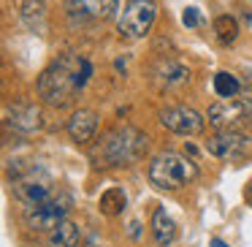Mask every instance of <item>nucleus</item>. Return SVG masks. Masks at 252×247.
<instances>
[{
  "label": "nucleus",
  "instance_id": "nucleus-1",
  "mask_svg": "<svg viewBox=\"0 0 252 247\" xmlns=\"http://www.w3.org/2000/svg\"><path fill=\"white\" fill-rule=\"evenodd\" d=\"M90 76H93L90 60L68 52V55L57 57V60L38 76V95L46 104L60 109V106H68L76 98V93L87 84Z\"/></svg>",
  "mask_w": 252,
  "mask_h": 247
},
{
  "label": "nucleus",
  "instance_id": "nucleus-2",
  "mask_svg": "<svg viewBox=\"0 0 252 247\" xmlns=\"http://www.w3.org/2000/svg\"><path fill=\"white\" fill-rule=\"evenodd\" d=\"M147 152V136L136 128H117L111 131L103 141L98 144V149L93 152L95 166L100 169H109V166H125L138 160Z\"/></svg>",
  "mask_w": 252,
  "mask_h": 247
},
{
  "label": "nucleus",
  "instance_id": "nucleus-3",
  "mask_svg": "<svg viewBox=\"0 0 252 247\" xmlns=\"http://www.w3.org/2000/svg\"><path fill=\"white\" fill-rule=\"evenodd\" d=\"M198 176V166L190 158H182L176 152H163L149 163V182L163 190H176L185 187Z\"/></svg>",
  "mask_w": 252,
  "mask_h": 247
},
{
  "label": "nucleus",
  "instance_id": "nucleus-4",
  "mask_svg": "<svg viewBox=\"0 0 252 247\" xmlns=\"http://www.w3.org/2000/svg\"><path fill=\"white\" fill-rule=\"evenodd\" d=\"M155 17H158L155 0H127L120 19H117V30L125 38H144L152 30Z\"/></svg>",
  "mask_w": 252,
  "mask_h": 247
},
{
  "label": "nucleus",
  "instance_id": "nucleus-5",
  "mask_svg": "<svg viewBox=\"0 0 252 247\" xmlns=\"http://www.w3.org/2000/svg\"><path fill=\"white\" fill-rule=\"evenodd\" d=\"M209 122L217 131H247L252 128V106L244 98H222L209 106Z\"/></svg>",
  "mask_w": 252,
  "mask_h": 247
},
{
  "label": "nucleus",
  "instance_id": "nucleus-6",
  "mask_svg": "<svg viewBox=\"0 0 252 247\" xmlns=\"http://www.w3.org/2000/svg\"><path fill=\"white\" fill-rule=\"evenodd\" d=\"M206 152L220 160H233V163H244L252 158V139L244 131H220L206 141Z\"/></svg>",
  "mask_w": 252,
  "mask_h": 247
},
{
  "label": "nucleus",
  "instance_id": "nucleus-7",
  "mask_svg": "<svg viewBox=\"0 0 252 247\" xmlns=\"http://www.w3.org/2000/svg\"><path fill=\"white\" fill-rule=\"evenodd\" d=\"M65 212H68V198L49 196V198H44V201H38V204L25 207L22 220H25V225H28L30 231H55L57 225L63 223Z\"/></svg>",
  "mask_w": 252,
  "mask_h": 247
},
{
  "label": "nucleus",
  "instance_id": "nucleus-8",
  "mask_svg": "<svg viewBox=\"0 0 252 247\" xmlns=\"http://www.w3.org/2000/svg\"><path fill=\"white\" fill-rule=\"evenodd\" d=\"M14 196L30 207V204H38L44 198L52 196V179L46 171L41 169H28L25 174H17L14 176Z\"/></svg>",
  "mask_w": 252,
  "mask_h": 247
},
{
  "label": "nucleus",
  "instance_id": "nucleus-9",
  "mask_svg": "<svg viewBox=\"0 0 252 247\" xmlns=\"http://www.w3.org/2000/svg\"><path fill=\"white\" fill-rule=\"evenodd\" d=\"M160 122L179 136H198L203 131V117L190 106H168L160 111Z\"/></svg>",
  "mask_w": 252,
  "mask_h": 247
},
{
  "label": "nucleus",
  "instance_id": "nucleus-10",
  "mask_svg": "<svg viewBox=\"0 0 252 247\" xmlns=\"http://www.w3.org/2000/svg\"><path fill=\"white\" fill-rule=\"evenodd\" d=\"M120 8V0H65V11L73 22L109 19Z\"/></svg>",
  "mask_w": 252,
  "mask_h": 247
},
{
  "label": "nucleus",
  "instance_id": "nucleus-11",
  "mask_svg": "<svg viewBox=\"0 0 252 247\" xmlns=\"http://www.w3.org/2000/svg\"><path fill=\"white\" fill-rule=\"evenodd\" d=\"M95 131H98V114L90 109H79L76 114L68 120V133L76 144H87L93 141Z\"/></svg>",
  "mask_w": 252,
  "mask_h": 247
},
{
  "label": "nucleus",
  "instance_id": "nucleus-12",
  "mask_svg": "<svg viewBox=\"0 0 252 247\" xmlns=\"http://www.w3.org/2000/svg\"><path fill=\"white\" fill-rule=\"evenodd\" d=\"M155 76H158V82L165 84V87H176V84L190 82V71L176 60H160L158 68H155Z\"/></svg>",
  "mask_w": 252,
  "mask_h": 247
},
{
  "label": "nucleus",
  "instance_id": "nucleus-13",
  "mask_svg": "<svg viewBox=\"0 0 252 247\" xmlns=\"http://www.w3.org/2000/svg\"><path fill=\"white\" fill-rule=\"evenodd\" d=\"M152 236L160 247L171 245L176 239V223L171 220V214L165 209H155V217H152Z\"/></svg>",
  "mask_w": 252,
  "mask_h": 247
},
{
  "label": "nucleus",
  "instance_id": "nucleus-14",
  "mask_svg": "<svg viewBox=\"0 0 252 247\" xmlns=\"http://www.w3.org/2000/svg\"><path fill=\"white\" fill-rule=\"evenodd\" d=\"M22 22L28 25L33 33H44L46 30V3L44 0H25Z\"/></svg>",
  "mask_w": 252,
  "mask_h": 247
},
{
  "label": "nucleus",
  "instance_id": "nucleus-15",
  "mask_svg": "<svg viewBox=\"0 0 252 247\" xmlns=\"http://www.w3.org/2000/svg\"><path fill=\"white\" fill-rule=\"evenodd\" d=\"M79 242H82V228L68 220H63L49 236V247H79Z\"/></svg>",
  "mask_w": 252,
  "mask_h": 247
},
{
  "label": "nucleus",
  "instance_id": "nucleus-16",
  "mask_svg": "<svg viewBox=\"0 0 252 247\" xmlns=\"http://www.w3.org/2000/svg\"><path fill=\"white\" fill-rule=\"evenodd\" d=\"M8 117H11L8 125L19 128V131H25V133L35 131V128H38V120H41L35 106H14V109H8Z\"/></svg>",
  "mask_w": 252,
  "mask_h": 247
},
{
  "label": "nucleus",
  "instance_id": "nucleus-17",
  "mask_svg": "<svg viewBox=\"0 0 252 247\" xmlns=\"http://www.w3.org/2000/svg\"><path fill=\"white\" fill-rule=\"evenodd\" d=\"M127 207V196L122 187H109V190L100 196V212L109 214V217H117V214H122Z\"/></svg>",
  "mask_w": 252,
  "mask_h": 247
},
{
  "label": "nucleus",
  "instance_id": "nucleus-18",
  "mask_svg": "<svg viewBox=\"0 0 252 247\" xmlns=\"http://www.w3.org/2000/svg\"><path fill=\"white\" fill-rule=\"evenodd\" d=\"M214 93H217L220 98H236V95H241V82L233 73L220 71L217 76H214Z\"/></svg>",
  "mask_w": 252,
  "mask_h": 247
},
{
  "label": "nucleus",
  "instance_id": "nucleus-19",
  "mask_svg": "<svg viewBox=\"0 0 252 247\" xmlns=\"http://www.w3.org/2000/svg\"><path fill=\"white\" fill-rule=\"evenodd\" d=\"M214 33H217V38L222 41V44H233V41L239 38V22H236L230 14H222V17L214 19Z\"/></svg>",
  "mask_w": 252,
  "mask_h": 247
},
{
  "label": "nucleus",
  "instance_id": "nucleus-20",
  "mask_svg": "<svg viewBox=\"0 0 252 247\" xmlns=\"http://www.w3.org/2000/svg\"><path fill=\"white\" fill-rule=\"evenodd\" d=\"M241 98H244L247 104L252 106V68H250V71H247L244 82H241Z\"/></svg>",
  "mask_w": 252,
  "mask_h": 247
},
{
  "label": "nucleus",
  "instance_id": "nucleus-21",
  "mask_svg": "<svg viewBox=\"0 0 252 247\" xmlns=\"http://www.w3.org/2000/svg\"><path fill=\"white\" fill-rule=\"evenodd\" d=\"M182 22H185L187 28H195V25H198V11H195V8H187V11L182 14Z\"/></svg>",
  "mask_w": 252,
  "mask_h": 247
},
{
  "label": "nucleus",
  "instance_id": "nucleus-22",
  "mask_svg": "<svg viewBox=\"0 0 252 247\" xmlns=\"http://www.w3.org/2000/svg\"><path fill=\"white\" fill-rule=\"evenodd\" d=\"M212 247H228V245H225L222 239H212Z\"/></svg>",
  "mask_w": 252,
  "mask_h": 247
},
{
  "label": "nucleus",
  "instance_id": "nucleus-23",
  "mask_svg": "<svg viewBox=\"0 0 252 247\" xmlns=\"http://www.w3.org/2000/svg\"><path fill=\"white\" fill-rule=\"evenodd\" d=\"M247 201L252 204V182H250V187H247Z\"/></svg>",
  "mask_w": 252,
  "mask_h": 247
},
{
  "label": "nucleus",
  "instance_id": "nucleus-24",
  "mask_svg": "<svg viewBox=\"0 0 252 247\" xmlns=\"http://www.w3.org/2000/svg\"><path fill=\"white\" fill-rule=\"evenodd\" d=\"M247 19H250V25H252V14H247Z\"/></svg>",
  "mask_w": 252,
  "mask_h": 247
},
{
  "label": "nucleus",
  "instance_id": "nucleus-25",
  "mask_svg": "<svg viewBox=\"0 0 252 247\" xmlns=\"http://www.w3.org/2000/svg\"><path fill=\"white\" fill-rule=\"evenodd\" d=\"M90 247H95V245H90Z\"/></svg>",
  "mask_w": 252,
  "mask_h": 247
}]
</instances>
